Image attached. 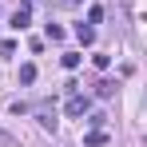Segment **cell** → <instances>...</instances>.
Instances as JSON below:
<instances>
[{"label": "cell", "mask_w": 147, "mask_h": 147, "mask_svg": "<svg viewBox=\"0 0 147 147\" xmlns=\"http://www.w3.org/2000/svg\"><path fill=\"white\" fill-rule=\"evenodd\" d=\"M64 111H68L72 119H80V115H88V111H92V99H88V96H76V92H72V99H68V107H64Z\"/></svg>", "instance_id": "cell-1"}, {"label": "cell", "mask_w": 147, "mask_h": 147, "mask_svg": "<svg viewBox=\"0 0 147 147\" xmlns=\"http://www.w3.org/2000/svg\"><path fill=\"white\" fill-rule=\"evenodd\" d=\"M28 24H32V12H28V8H16V12H12V28H16V32H24Z\"/></svg>", "instance_id": "cell-2"}, {"label": "cell", "mask_w": 147, "mask_h": 147, "mask_svg": "<svg viewBox=\"0 0 147 147\" xmlns=\"http://www.w3.org/2000/svg\"><path fill=\"white\" fill-rule=\"evenodd\" d=\"M76 40H80V44H92V40H96V28L92 24H76Z\"/></svg>", "instance_id": "cell-3"}, {"label": "cell", "mask_w": 147, "mask_h": 147, "mask_svg": "<svg viewBox=\"0 0 147 147\" xmlns=\"http://www.w3.org/2000/svg\"><path fill=\"white\" fill-rule=\"evenodd\" d=\"M96 96L99 99H111V96H115V84H111V80H99V84H96Z\"/></svg>", "instance_id": "cell-4"}, {"label": "cell", "mask_w": 147, "mask_h": 147, "mask_svg": "<svg viewBox=\"0 0 147 147\" xmlns=\"http://www.w3.org/2000/svg\"><path fill=\"white\" fill-rule=\"evenodd\" d=\"M84 143H88V147H103V143H107V135L96 127V131H88V135H84Z\"/></svg>", "instance_id": "cell-5"}, {"label": "cell", "mask_w": 147, "mask_h": 147, "mask_svg": "<svg viewBox=\"0 0 147 147\" xmlns=\"http://www.w3.org/2000/svg\"><path fill=\"white\" fill-rule=\"evenodd\" d=\"M36 80V64H20V84H32Z\"/></svg>", "instance_id": "cell-6"}, {"label": "cell", "mask_w": 147, "mask_h": 147, "mask_svg": "<svg viewBox=\"0 0 147 147\" xmlns=\"http://www.w3.org/2000/svg\"><path fill=\"white\" fill-rule=\"evenodd\" d=\"M40 127H44V131H56V115H52V111H40Z\"/></svg>", "instance_id": "cell-7"}, {"label": "cell", "mask_w": 147, "mask_h": 147, "mask_svg": "<svg viewBox=\"0 0 147 147\" xmlns=\"http://www.w3.org/2000/svg\"><path fill=\"white\" fill-rule=\"evenodd\" d=\"M99 20H103V8L92 4V8H88V24H99Z\"/></svg>", "instance_id": "cell-8"}, {"label": "cell", "mask_w": 147, "mask_h": 147, "mask_svg": "<svg viewBox=\"0 0 147 147\" xmlns=\"http://www.w3.org/2000/svg\"><path fill=\"white\" fill-rule=\"evenodd\" d=\"M48 40H64V28H60V24H48Z\"/></svg>", "instance_id": "cell-9"}, {"label": "cell", "mask_w": 147, "mask_h": 147, "mask_svg": "<svg viewBox=\"0 0 147 147\" xmlns=\"http://www.w3.org/2000/svg\"><path fill=\"white\" fill-rule=\"evenodd\" d=\"M0 143H12V135H8V131H4V127H0Z\"/></svg>", "instance_id": "cell-10"}, {"label": "cell", "mask_w": 147, "mask_h": 147, "mask_svg": "<svg viewBox=\"0 0 147 147\" xmlns=\"http://www.w3.org/2000/svg\"><path fill=\"white\" fill-rule=\"evenodd\" d=\"M64 4H80V0H64Z\"/></svg>", "instance_id": "cell-11"}]
</instances>
